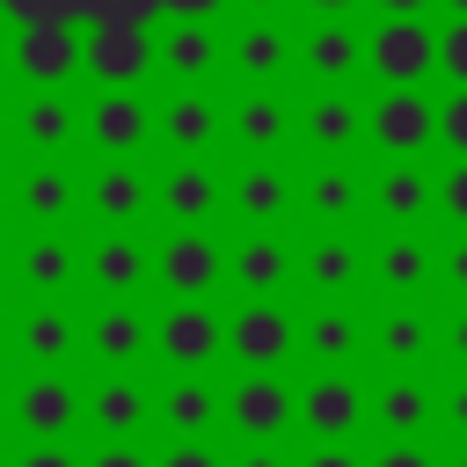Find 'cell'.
<instances>
[{
  "label": "cell",
  "mask_w": 467,
  "mask_h": 467,
  "mask_svg": "<svg viewBox=\"0 0 467 467\" xmlns=\"http://www.w3.org/2000/svg\"><path fill=\"white\" fill-rule=\"evenodd\" d=\"M153 139L168 146V161H212L226 146V102L212 88H168V102L153 109Z\"/></svg>",
  "instance_id": "obj_16"
},
{
  "label": "cell",
  "mask_w": 467,
  "mask_h": 467,
  "mask_svg": "<svg viewBox=\"0 0 467 467\" xmlns=\"http://www.w3.org/2000/svg\"><path fill=\"white\" fill-rule=\"evenodd\" d=\"M292 467H365V452L358 445H306Z\"/></svg>",
  "instance_id": "obj_45"
},
{
  "label": "cell",
  "mask_w": 467,
  "mask_h": 467,
  "mask_svg": "<svg viewBox=\"0 0 467 467\" xmlns=\"http://www.w3.org/2000/svg\"><path fill=\"white\" fill-rule=\"evenodd\" d=\"M219 212L241 219V234H285L299 219V190H292V168L285 161H241L226 175V197Z\"/></svg>",
  "instance_id": "obj_12"
},
{
  "label": "cell",
  "mask_w": 467,
  "mask_h": 467,
  "mask_svg": "<svg viewBox=\"0 0 467 467\" xmlns=\"http://www.w3.org/2000/svg\"><path fill=\"white\" fill-rule=\"evenodd\" d=\"M365 467H438V445L431 438H379L365 452Z\"/></svg>",
  "instance_id": "obj_43"
},
{
  "label": "cell",
  "mask_w": 467,
  "mask_h": 467,
  "mask_svg": "<svg viewBox=\"0 0 467 467\" xmlns=\"http://www.w3.org/2000/svg\"><path fill=\"white\" fill-rule=\"evenodd\" d=\"M365 73L379 88H423V80H438V22L379 15L365 29Z\"/></svg>",
  "instance_id": "obj_10"
},
{
  "label": "cell",
  "mask_w": 467,
  "mask_h": 467,
  "mask_svg": "<svg viewBox=\"0 0 467 467\" xmlns=\"http://www.w3.org/2000/svg\"><path fill=\"white\" fill-rule=\"evenodd\" d=\"M438 467H467V445H438Z\"/></svg>",
  "instance_id": "obj_52"
},
{
  "label": "cell",
  "mask_w": 467,
  "mask_h": 467,
  "mask_svg": "<svg viewBox=\"0 0 467 467\" xmlns=\"http://www.w3.org/2000/svg\"><path fill=\"white\" fill-rule=\"evenodd\" d=\"M299 7H306L314 22H350V15L365 7V0H299Z\"/></svg>",
  "instance_id": "obj_50"
},
{
  "label": "cell",
  "mask_w": 467,
  "mask_h": 467,
  "mask_svg": "<svg viewBox=\"0 0 467 467\" xmlns=\"http://www.w3.org/2000/svg\"><path fill=\"white\" fill-rule=\"evenodd\" d=\"M153 73L168 88H212L226 73V29L219 22H161L153 36Z\"/></svg>",
  "instance_id": "obj_20"
},
{
  "label": "cell",
  "mask_w": 467,
  "mask_h": 467,
  "mask_svg": "<svg viewBox=\"0 0 467 467\" xmlns=\"http://www.w3.org/2000/svg\"><path fill=\"white\" fill-rule=\"evenodd\" d=\"M292 190H299V219L314 234H358V219H365V168L358 161H306L292 175Z\"/></svg>",
  "instance_id": "obj_15"
},
{
  "label": "cell",
  "mask_w": 467,
  "mask_h": 467,
  "mask_svg": "<svg viewBox=\"0 0 467 467\" xmlns=\"http://www.w3.org/2000/svg\"><path fill=\"white\" fill-rule=\"evenodd\" d=\"M7 409H15V423H22L29 445H66L73 423H80V387H73L66 372H29V379L7 394Z\"/></svg>",
  "instance_id": "obj_28"
},
{
  "label": "cell",
  "mask_w": 467,
  "mask_h": 467,
  "mask_svg": "<svg viewBox=\"0 0 467 467\" xmlns=\"http://www.w3.org/2000/svg\"><path fill=\"white\" fill-rule=\"evenodd\" d=\"M153 350L168 358V372H212L226 358V314L212 299H168L153 314Z\"/></svg>",
  "instance_id": "obj_13"
},
{
  "label": "cell",
  "mask_w": 467,
  "mask_h": 467,
  "mask_svg": "<svg viewBox=\"0 0 467 467\" xmlns=\"http://www.w3.org/2000/svg\"><path fill=\"white\" fill-rule=\"evenodd\" d=\"M438 161H467V88L438 95Z\"/></svg>",
  "instance_id": "obj_39"
},
{
  "label": "cell",
  "mask_w": 467,
  "mask_h": 467,
  "mask_svg": "<svg viewBox=\"0 0 467 467\" xmlns=\"http://www.w3.org/2000/svg\"><path fill=\"white\" fill-rule=\"evenodd\" d=\"M7 350H15V321L0 314V358H7Z\"/></svg>",
  "instance_id": "obj_53"
},
{
  "label": "cell",
  "mask_w": 467,
  "mask_h": 467,
  "mask_svg": "<svg viewBox=\"0 0 467 467\" xmlns=\"http://www.w3.org/2000/svg\"><path fill=\"white\" fill-rule=\"evenodd\" d=\"M438 372H467V306H438Z\"/></svg>",
  "instance_id": "obj_41"
},
{
  "label": "cell",
  "mask_w": 467,
  "mask_h": 467,
  "mask_svg": "<svg viewBox=\"0 0 467 467\" xmlns=\"http://www.w3.org/2000/svg\"><path fill=\"white\" fill-rule=\"evenodd\" d=\"M7 277H15V263H7V248H0V285H7Z\"/></svg>",
  "instance_id": "obj_58"
},
{
  "label": "cell",
  "mask_w": 467,
  "mask_h": 467,
  "mask_svg": "<svg viewBox=\"0 0 467 467\" xmlns=\"http://www.w3.org/2000/svg\"><path fill=\"white\" fill-rule=\"evenodd\" d=\"M365 431L372 438H438V372H372Z\"/></svg>",
  "instance_id": "obj_9"
},
{
  "label": "cell",
  "mask_w": 467,
  "mask_h": 467,
  "mask_svg": "<svg viewBox=\"0 0 467 467\" xmlns=\"http://www.w3.org/2000/svg\"><path fill=\"white\" fill-rule=\"evenodd\" d=\"M153 285L168 299H212L226 285V241L204 226V234H168L153 241Z\"/></svg>",
  "instance_id": "obj_19"
},
{
  "label": "cell",
  "mask_w": 467,
  "mask_h": 467,
  "mask_svg": "<svg viewBox=\"0 0 467 467\" xmlns=\"http://www.w3.org/2000/svg\"><path fill=\"white\" fill-rule=\"evenodd\" d=\"M15 139H22L36 161H58V153H73V146H80V102H73L66 88H44V95H29V102L15 109Z\"/></svg>",
  "instance_id": "obj_33"
},
{
  "label": "cell",
  "mask_w": 467,
  "mask_h": 467,
  "mask_svg": "<svg viewBox=\"0 0 467 467\" xmlns=\"http://www.w3.org/2000/svg\"><path fill=\"white\" fill-rule=\"evenodd\" d=\"M292 343H299V314L285 299H241L226 314V358L241 372H285Z\"/></svg>",
  "instance_id": "obj_14"
},
{
  "label": "cell",
  "mask_w": 467,
  "mask_h": 467,
  "mask_svg": "<svg viewBox=\"0 0 467 467\" xmlns=\"http://www.w3.org/2000/svg\"><path fill=\"white\" fill-rule=\"evenodd\" d=\"M226 146L241 161H285V146H292V95L285 88H234Z\"/></svg>",
  "instance_id": "obj_18"
},
{
  "label": "cell",
  "mask_w": 467,
  "mask_h": 467,
  "mask_svg": "<svg viewBox=\"0 0 467 467\" xmlns=\"http://www.w3.org/2000/svg\"><path fill=\"white\" fill-rule=\"evenodd\" d=\"M80 467H153V460H146V445H95Z\"/></svg>",
  "instance_id": "obj_46"
},
{
  "label": "cell",
  "mask_w": 467,
  "mask_h": 467,
  "mask_svg": "<svg viewBox=\"0 0 467 467\" xmlns=\"http://www.w3.org/2000/svg\"><path fill=\"white\" fill-rule=\"evenodd\" d=\"M438 7H445V22H460V15H467V0H438Z\"/></svg>",
  "instance_id": "obj_56"
},
{
  "label": "cell",
  "mask_w": 467,
  "mask_h": 467,
  "mask_svg": "<svg viewBox=\"0 0 467 467\" xmlns=\"http://www.w3.org/2000/svg\"><path fill=\"white\" fill-rule=\"evenodd\" d=\"M438 80L445 88H467V15L460 22H438Z\"/></svg>",
  "instance_id": "obj_42"
},
{
  "label": "cell",
  "mask_w": 467,
  "mask_h": 467,
  "mask_svg": "<svg viewBox=\"0 0 467 467\" xmlns=\"http://www.w3.org/2000/svg\"><path fill=\"white\" fill-rule=\"evenodd\" d=\"M226 7H241L248 22H277V7H292V0H226Z\"/></svg>",
  "instance_id": "obj_51"
},
{
  "label": "cell",
  "mask_w": 467,
  "mask_h": 467,
  "mask_svg": "<svg viewBox=\"0 0 467 467\" xmlns=\"http://www.w3.org/2000/svg\"><path fill=\"white\" fill-rule=\"evenodd\" d=\"M153 423L168 438H190V445H212V431H226V387L212 372H175L161 394H153Z\"/></svg>",
  "instance_id": "obj_26"
},
{
  "label": "cell",
  "mask_w": 467,
  "mask_h": 467,
  "mask_svg": "<svg viewBox=\"0 0 467 467\" xmlns=\"http://www.w3.org/2000/svg\"><path fill=\"white\" fill-rule=\"evenodd\" d=\"M80 73H88L95 88H146V73H153V29L131 22V15L88 22V36H80Z\"/></svg>",
  "instance_id": "obj_11"
},
{
  "label": "cell",
  "mask_w": 467,
  "mask_h": 467,
  "mask_svg": "<svg viewBox=\"0 0 467 467\" xmlns=\"http://www.w3.org/2000/svg\"><path fill=\"white\" fill-rule=\"evenodd\" d=\"M438 299V226L372 234L365 241V306H423Z\"/></svg>",
  "instance_id": "obj_1"
},
{
  "label": "cell",
  "mask_w": 467,
  "mask_h": 467,
  "mask_svg": "<svg viewBox=\"0 0 467 467\" xmlns=\"http://www.w3.org/2000/svg\"><path fill=\"white\" fill-rule=\"evenodd\" d=\"M0 7H7V0H0Z\"/></svg>",
  "instance_id": "obj_61"
},
{
  "label": "cell",
  "mask_w": 467,
  "mask_h": 467,
  "mask_svg": "<svg viewBox=\"0 0 467 467\" xmlns=\"http://www.w3.org/2000/svg\"><path fill=\"white\" fill-rule=\"evenodd\" d=\"M292 73H306V88H350L365 73V29L358 22H306L292 36Z\"/></svg>",
  "instance_id": "obj_24"
},
{
  "label": "cell",
  "mask_w": 467,
  "mask_h": 467,
  "mask_svg": "<svg viewBox=\"0 0 467 467\" xmlns=\"http://www.w3.org/2000/svg\"><path fill=\"white\" fill-rule=\"evenodd\" d=\"M226 285L241 299H285L292 292V234H234L226 241Z\"/></svg>",
  "instance_id": "obj_31"
},
{
  "label": "cell",
  "mask_w": 467,
  "mask_h": 467,
  "mask_svg": "<svg viewBox=\"0 0 467 467\" xmlns=\"http://www.w3.org/2000/svg\"><path fill=\"white\" fill-rule=\"evenodd\" d=\"M292 358H306V372H358V365H365V299L306 306Z\"/></svg>",
  "instance_id": "obj_17"
},
{
  "label": "cell",
  "mask_w": 467,
  "mask_h": 467,
  "mask_svg": "<svg viewBox=\"0 0 467 467\" xmlns=\"http://www.w3.org/2000/svg\"><path fill=\"white\" fill-rule=\"evenodd\" d=\"M292 431H306V445H358L365 379L358 372H306V387H292Z\"/></svg>",
  "instance_id": "obj_7"
},
{
  "label": "cell",
  "mask_w": 467,
  "mask_h": 467,
  "mask_svg": "<svg viewBox=\"0 0 467 467\" xmlns=\"http://www.w3.org/2000/svg\"><path fill=\"white\" fill-rule=\"evenodd\" d=\"M219 197H226V175L212 161H168L153 175V212L168 219V234H204L219 219Z\"/></svg>",
  "instance_id": "obj_22"
},
{
  "label": "cell",
  "mask_w": 467,
  "mask_h": 467,
  "mask_svg": "<svg viewBox=\"0 0 467 467\" xmlns=\"http://www.w3.org/2000/svg\"><path fill=\"white\" fill-rule=\"evenodd\" d=\"M438 234H467V161H438Z\"/></svg>",
  "instance_id": "obj_38"
},
{
  "label": "cell",
  "mask_w": 467,
  "mask_h": 467,
  "mask_svg": "<svg viewBox=\"0 0 467 467\" xmlns=\"http://www.w3.org/2000/svg\"><path fill=\"white\" fill-rule=\"evenodd\" d=\"M15 204L29 212V226L51 234V226H66V219L80 212V175H73L66 161H36V168L15 182Z\"/></svg>",
  "instance_id": "obj_35"
},
{
  "label": "cell",
  "mask_w": 467,
  "mask_h": 467,
  "mask_svg": "<svg viewBox=\"0 0 467 467\" xmlns=\"http://www.w3.org/2000/svg\"><path fill=\"white\" fill-rule=\"evenodd\" d=\"M80 423H95L102 445H139V431L153 423V387L131 379V372H102L80 394Z\"/></svg>",
  "instance_id": "obj_29"
},
{
  "label": "cell",
  "mask_w": 467,
  "mask_h": 467,
  "mask_svg": "<svg viewBox=\"0 0 467 467\" xmlns=\"http://www.w3.org/2000/svg\"><path fill=\"white\" fill-rule=\"evenodd\" d=\"M73 350H80V314H66L58 299H44V306H29L15 321V358L29 372H66Z\"/></svg>",
  "instance_id": "obj_34"
},
{
  "label": "cell",
  "mask_w": 467,
  "mask_h": 467,
  "mask_svg": "<svg viewBox=\"0 0 467 467\" xmlns=\"http://www.w3.org/2000/svg\"><path fill=\"white\" fill-rule=\"evenodd\" d=\"M153 467H226V452H219V445H190V438H168V445L153 452Z\"/></svg>",
  "instance_id": "obj_44"
},
{
  "label": "cell",
  "mask_w": 467,
  "mask_h": 467,
  "mask_svg": "<svg viewBox=\"0 0 467 467\" xmlns=\"http://www.w3.org/2000/svg\"><path fill=\"white\" fill-rule=\"evenodd\" d=\"M80 139L102 153V161H139L146 139H153V102L139 88H102L88 109H80Z\"/></svg>",
  "instance_id": "obj_21"
},
{
  "label": "cell",
  "mask_w": 467,
  "mask_h": 467,
  "mask_svg": "<svg viewBox=\"0 0 467 467\" xmlns=\"http://www.w3.org/2000/svg\"><path fill=\"white\" fill-rule=\"evenodd\" d=\"M372 15H401V22H431V7L438 0H365Z\"/></svg>",
  "instance_id": "obj_49"
},
{
  "label": "cell",
  "mask_w": 467,
  "mask_h": 467,
  "mask_svg": "<svg viewBox=\"0 0 467 467\" xmlns=\"http://www.w3.org/2000/svg\"><path fill=\"white\" fill-rule=\"evenodd\" d=\"M438 306H467V234H438Z\"/></svg>",
  "instance_id": "obj_37"
},
{
  "label": "cell",
  "mask_w": 467,
  "mask_h": 467,
  "mask_svg": "<svg viewBox=\"0 0 467 467\" xmlns=\"http://www.w3.org/2000/svg\"><path fill=\"white\" fill-rule=\"evenodd\" d=\"M7 197H15V190H7V182H0V212H7Z\"/></svg>",
  "instance_id": "obj_59"
},
{
  "label": "cell",
  "mask_w": 467,
  "mask_h": 467,
  "mask_svg": "<svg viewBox=\"0 0 467 467\" xmlns=\"http://www.w3.org/2000/svg\"><path fill=\"white\" fill-rule=\"evenodd\" d=\"M7 467H80V460H73V445H22V460H7Z\"/></svg>",
  "instance_id": "obj_47"
},
{
  "label": "cell",
  "mask_w": 467,
  "mask_h": 467,
  "mask_svg": "<svg viewBox=\"0 0 467 467\" xmlns=\"http://www.w3.org/2000/svg\"><path fill=\"white\" fill-rule=\"evenodd\" d=\"M226 467H292V452H285V445H241Z\"/></svg>",
  "instance_id": "obj_48"
},
{
  "label": "cell",
  "mask_w": 467,
  "mask_h": 467,
  "mask_svg": "<svg viewBox=\"0 0 467 467\" xmlns=\"http://www.w3.org/2000/svg\"><path fill=\"white\" fill-rule=\"evenodd\" d=\"M15 270H22V285H29V292L58 299V292H73V285H80V248L51 226V234H29V241H22Z\"/></svg>",
  "instance_id": "obj_36"
},
{
  "label": "cell",
  "mask_w": 467,
  "mask_h": 467,
  "mask_svg": "<svg viewBox=\"0 0 467 467\" xmlns=\"http://www.w3.org/2000/svg\"><path fill=\"white\" fill-rule=\"evenodd\" d=\"M7 139H15V109L0 102V146H7Z\"/></svg>",
  "instance_id": "obj_54"
},
{
  "label": "cell",
  "mask_w": 467,
  "mask_h": 467,
  "mask_svg": "<svg viewBox=\"0 0 467 467\" xmlns=\"http://www.w3.org/2000/svg\"><path fill=\"white\" fill-rule=\"evenodd\" d=\"M0 467H7V460H0Z\"/></svg>",
  "instance_id": "obj_60"
},
{
  "label": "cell",
  "mask_w": 467,
  "mask_h": 467,
  "mask_svg": "<svg viewBox=\"0 0 467 467\" xmlns=\"http://www.w3.org/2000/svg\"><path fill=\"white\" fill-rule=\"evenodd\" d=\"M365 153L372 161H438V95L379 88L365 102Z\"/></svg>",
  "instance_id": "obj_2"
},
{
  "label": "cell",
  "mask_w": 467,
  "mask_h": 467,
  "mask_svg": "<svg viewBox=\"0 0 467 467\" xmlns=\"http://www.w3.org/2000/svg\"><path fill=\"white\" fill-rule=\"evenodd\" d=\"M7 423H15V409H7V387H0V431H7Z\"/></svg>",
  "instance_id": "obj_57"
},
{
  "label": "cell",
  "mask_w": 467,
  "mask_h": 467,
  "mask_svg": "<svg viewBox=\"0 0 467 467\" xmlns=\"http://www.w3.org/2000/svg\"><path fill=\"white\" fill-rule=\"evenodd\" d=\"M365 365L372 372H438V299L365 306Z\"/></svg>",
  "instance_id": "obj_4"
},
{
  "label": "cell",
  "mask_w": 467,
  "mask_h": 467,
  "mask_svg": "<svg viewBox=\"0 0 467 467\" xmlns=\"http://www.w3.org/2000/svg\"><path fill=\"white\" fill-rule=\"evenodd\" d=\"M292 146L314 161H358L365 153V95L358 88H306L292 102Z\"/></svg>",
  "instance_id": "obj_6"
},
{
  "label": "cell",
  "mask_w": 467,
  "mask_h": 467,
  "mask_svg": "<svg viewBox=\"0 0 467 467\" xmlns=\"http://www.w3.org/2000/svg\"><path fill=\"white\" fill-rule=\"evenodd\" d=\"M80 204L102 219V234H139V219L153 212V175L146 161H102L80 182Z\"/></svg>",
  "instance_id": "obj_27"
},
{
  "label": "cell",
  "mask_w": 467,
  "mask_h": 467,
  "mask_svg": "<svg viewBox=\"0 0 467 467\" xmlns=\"http://www.w3.org/2000/svg\"><path fill=\"white\" fill-rule=\"evenodd\" d=\"M7 73L44 95V88H66L80 73V22L73 15H22L15 22V44H7Z\"/></svg>",
  "instance_id": "obj_5"
},
{
  "label": "cell",
  "mask_w": 467,
  "mask_h": 467,
  "mask_svg": "<svg viewBox=\"0 0 467 467\" xmlns=\"http://www.w3.org/2000/svg\"><path fill=\"white\" fill-rule=\"evenodd\" d=\"M80 277L102 299H139L153 285V241L146 234H102V241L80 248Z\"/></svg>",
  "instance_id": "obj_30"
},
{
  "label": "cell",
  "mask_w": 467,
  "mask_h": 467,
  "mask_svg": "<svg viewBox=\"0 0 467 467\" xmlns=\"http://www.w3.org/2000/svg\"><path fill=\"white\" fill-rule=\"evenodd\" d=\"M226 431L241 445H285V431H292V379L285 372H241L226 387Z\"/></svg>",
  "instance_id": "obj_23"
},
{
  "label": "cell",
  "mask_w": 467,
  "mask_h": 467,
  "mask_svg": "<svg viewBox=\"0 0 467 467\" xmlns=\"http://www.w3.org/2000/svg\"><path fill=\"white\" fill-rule=\"evenodd\" d=\"M292 285L306 292V306L365 299V234H306V241H292Z\"/></svg>",
  "instance_id": "obj_8"
},
{
  "label": "cell",
  "mask_w": 467,
  "mask_h": 467,
  "mask_svg": "<svg viewBox=\"0 0 467 467\" xmlns=\"http://www.w3.org/2000/svg\"><path fill=\"white\" fill-rule=\"evenodd\" d=\"M285 73H292V29L285 22L226 29V80L234 88H285Z\"/></svg>",
  "instance_id": "obj_32"
},
{
  "label": "cell",
  "mask_w": 467,
  "mask_h": 467,
  "mask_svg": "<svg viewBox=\"0 0 467 467\" xmlns=\"http://www.w3.org/2000/svg\"><path fill=\"white\" fill-rule=\"evenodd\" d=\"M80 350L102 365V372H131L146 350H153V314L139 299H102L88 321H80Z\"/></svg>",
  "instance_id": "obj_25"
},
{
  "label": "cell",
  "mask_w": 467,
  "mask_h": 467,
  "mask_svg": "<svg viewBox=\"0 0 467 467\" xmlns=\"http://www.w3.org/2000/svg\"><path fill=\"white\" fill-rule=\"evenodd\" d=\"M438 438L445 445H467V372H445L438 379Z\"/></svg>",
  "instance_id": "obj_40"
},
{
  "label": "cell",
  "mask_w": 467,
  "mask_h": 467,
  "mask_svg": "<svg viewBox=\"0 0 467 467\" xmlns=\"http://www.w3.org/2000/svg\"><path fill=\"white\" fill-rule=\"evenodd\" d=\"M7 44H15V36H7V22H0V80H7Z\"/></svg>",
  "instance_id": "obj_55"
},
{
  "label": "cell",
  "mask_w": 467,
  "mask_h": 467,
  "mask_svg": "<svg viewBox=\"0 0 467 467\" xmlns=\"http://www.w3.org/2000/svg\"><path fill=\"white\" fill-rule=\"evenodd\" d=\"M365 219L379 234H423V226H438V161H379L365 175Z\"/></svg>",
  "instance_id": "obj_3"
}]
</instances>
